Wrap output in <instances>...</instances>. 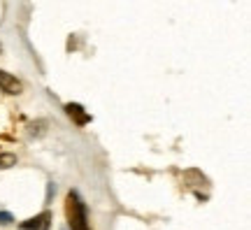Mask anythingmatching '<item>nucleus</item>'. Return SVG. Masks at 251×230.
Wrapping results in <instances>:
<instances>
[{"label":"nucleus","instance_id":"obj_1","mask_svg":"<svg viewBox=\"0 0 251 230\" xmlns=\"http://www.w3.org/2000/svg\"><path fill=\"white\" fill-rule=\"evenodd\" d=\"M65 216H68L70 230H91L89 216H86V204L81 203L77 191H70L68 198H65Z\"/></svg>","mask_w":251,"mask_h":230},{"label":"nucleus","instance_id":"obj_2","mask_svg":"<svg viewBox=\"0 0 251 230\" xmlns=\"http://www.w3.org/2000/svg\"><path fill=\"white\" fill-rule=\"evenodd\" d=\"M0 91H5V93H9V96H19V93L24 91V84H21L14 75L0 70Z\"/></svg>","mask_w":251,"mask_h":230},{"label":"nucleus","instance_id":"obj_3","mask_svg":"<svg viewBox=\"0 0 251 230\" xmlns=\"http://www.w3.org/2000/svg\"><path fill=\"white\" fill-rule=\"evenodd\" d=\"M51 226V212H42L33 216V219H28L19 226V230H49Z\"/></svg>","mask_w":251,"mask_h":230},{"label":"nucleus","instance_id":"obj_4","mask_svg":"<svg viewBox=\"0 0 251 230\" xmlns=\"http://www.w3.org/2000/svg\"><path fill=\"white\" fill-rule=\"evenodd\" d=\"M65 114L70 116V119H72V121H75L77 126L91 124V114L79 105V102H68V105H65Z\"/></svg>","mask_w":251,"mask_h":230},{"label":"nucleus","instance_id":"obj_5","mask_svg":"<svg viewBox=\"0 0 251 230\" xmlns=\"http://www.w3.org/2000/svg\"><path fill=\"white\" fill-rule=\"evenodd\" d=\"M12 165H17V156H14V153H2V151H0V170L12 168Z\"/></svg>","mask_w":251,"mask_h":230},{"label":"nucleus","instance_id":"obj_6","mask_svg":"<svg viewBox=\"0 0 251 230\" xmlns=\"http://www.w3.org/2000/svg\"><path fill=\"white\" fill-rule=\"evenodd\" d=\"M12 221H14V216L9 212H0V226H9Z\"/></svg>","mask_w":251,"mask_h":230},{"label":"nucleus","instance_id":"obj_7","mask_svg":"<svg viewBox=\"0 0 251 230\" xmlns=\"http://www.w3.org/2000/svg\"><path fill=\"white\" fill-rule=\"evenodd\" d=\"M0 51H2V47H0Z\"/></svg>","mask_w":251,"mask_h":230}]
</instances>
